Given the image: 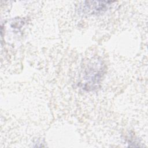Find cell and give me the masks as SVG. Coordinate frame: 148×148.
I'll use <instances>...</instances> for the list:
<instances>
[{
  "label": "cell",
  "instance_id": "cell-1",
  "mask_svg": "<svg viewBox=\"0 0 148 148\" xmlns=\"http://www.w3.org/2000/svg\"><path fill=\"white\" fill-rule=\"evenodd\" d=\"M103 71L102 64L98 60L92 61V63L87 65L83 71V79H82L83 88L87 90L95 88L99 83L103 75Z\"/></svg>",
  "mask_w": 148,
  "mask_h": 148
},
{
  "label": "cell",
  "instance_id": "cell-2",
  "mask_svg": "<svg viewBox=\"0 0 148 148\" xmlns=\"http://www.w3.org/2000/svg\"><path fill=\"white\" fill-rule=\"evenodd\" d=\"M108 1H86L82 5L81 10L86 14H97L106 11L110 5Z\"/></svg>",
  "mask_w": 148,
  "mask_h": 148
}]
</instances>
